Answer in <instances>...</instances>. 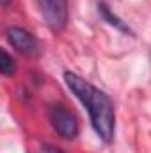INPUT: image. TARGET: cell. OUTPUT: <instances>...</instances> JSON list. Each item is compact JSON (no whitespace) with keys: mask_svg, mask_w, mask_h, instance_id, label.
<instances>
[{"mask_svg":"<svg viewBox=\"0 0 151 153\" xmlns=\"http://www.w3.org/2000/svg\"><path fill=\"white\" fill-rule=\"evenodd\" d=\"M64 82L85 107L96 135L103 143H110L115 132V111L109 94L73 71H64Z\"/></svg>","mask_w":151,"mask_h":153,"instance_id":"cell-1","label":"cell"},{"mask_svg":"<svg viewBox=\"0 0 151 153\" xmlns=\"http://www.w3.org/2000/svg\"><path fill=\"white\" fill-rule=\"evenodd\" d=\"M48 121L52 125V128L66 141H73L76 139L78 132H80V126H78V121H76L75 114L66 109L62 103H53L50 105L48 109Z\"/></svg>","mask_w":151,"mask_h":153,"instance_id":"cell-2","label":"cell"},{"mask_svg":"<svg viewBox=\"0 0 151 153\" xmlns=\"http://www.w3.org/2000/svg\"><path fill=\"white\" fill-rule=\"evenodd\" d=\"M39 13L44 20V23L53 30L61 32L66 29L70 22V7L68 0H36Z\"/></svg>","mask_w":151,"mask_h":153,"instance_id":"cell-3","label":"cell"},{"mask_svg":"<svg viewBox=\"0 0 151 153\" xmlns=\"http://www.w3.org/2000/svg\"><path fill=\"white\" fill-rule=\"evenodd\" d=\"M5 39L16 52L23 55H36L39 52V43L34 38V34L21 27H9L5 30Z\"/></svg>","mask_w":151,"mask_h":153,"instance_id":"cell-4","label":"cell"},{"mask_svg":"<svg viewBox=\"0 0 151 153\" xmlns=\"http://www.w3.org/2000/svg\"><path fill=\"white\" fill-rule=\"evenodd\" d=\"M98 13H100V16H101L109 25H112L115 30H119V32H123V34H126V36H133L132 29H130L115 13H112V9H110L105 2H100V4H98Z\"/></svg>","mask_w":151,"mask_h":153,"instance_id":"cell-5","label":"cell"},{"mask_svg":"<svg viewBox=\"0 0 151 153\" xmlns=\"http://www.w3.org/2000/svg\"><path fill=\"white\" fill-rule=\"evenodd\" d=\"M14 71H16L14 59L7 53V50L2 48V52H0V73L4 76H9V75H13Z\"/></svg>","mask_w":151,"mask_h":153,"instance_id":"cell-6","label":"cell"},{"mask_svg":"<svg viewBox=\"0 0 151 153\" xmlns=\"http://www.w3.org/2000/svg\"><path fill=\"white\" fill-rule=\"evenodd\" d=\"M39 153H64V152H61L59 148H55V146H52V144H43V146L39 148Z\"/></svg>","mask_w":151,"mask_h":153,"instance_id":"cell-7","label":"cell"},{"mask_svg":"<svg viewBox=\"0 0 151 153\" xmlns=\"http://www.w3.org/2000/svg\"><path fill=\"white\" fill-rule=\"evenodd\" d=\"M0 2H2V5H4V7H7V5L11 4V0H0Z\"/></svg>","mask_w":151,"mask_h":153,"instance_id":"cell-8","label":"cell"}]
</instances>
